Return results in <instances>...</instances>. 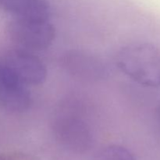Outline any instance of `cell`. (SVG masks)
<instances>
[{
  "label": "cell",
  "mask_w": 160,
  "mask_h": 160,
  "mask_svg": "<svg viewBox=\"0 0 160 160\" xmlns=\"http://www.w3.org/2000/svg\"><path fill=\"white\" fill-rule=\"evenodd\" d=\"M118 68L140 85L160 88V49L148 42L125 45L116 59Z\"/></svg>",
  "instance_id": "obj_1"
},
{
  "label": "cell",
  "mask_w": 160,
  "mask_h": 160,
  "mask_svg": "<svg viewBox=\"0 0 160 160\" xmlns=\"http://www.w3.org/2000/svg\"><path fill=\"white\" fill-rule=\"evenodd\" d=\"M6 33L20 48L31 50L46 49L56 38V28L48 20L14 18L7 23Z\"/></svg>",
  "instance_id": "obj_2"
},
{
  "label": "cell",
  "mask_w": 160,
  "mask_h": 160,
  "mask_svg": "<svg viewBox=\"0 0 160 160\" xmlns=\"http://www.w3.org/2000/svg\"><path fill=\"white\" fill-rule=\"evenodd\" d=\"M52 131L58 143L72 152L83 154L93 145V134L90 127L73 113L62 112L53 118Z\"/></svg>",
  "instance_id": "obj_3"
},
{
  "label": "cell",
  "mask_w": 160,
  "mask_h": 160,
  "mask_svg": "<svg viewBox=\"0 0 160 160\" xmlns=\"http://www.w3.org/2000/svg\"><path fill=\"white\" fill-rule=\"evenodd\" d=\"M60 65L68 74L86 81H100L109 77V66L100 56L84 49H70L62 53Z\"/></svg>",
  "instance_id": "obj_4"
},
{
  "label": "cell",
  "mask_w": 160,
  "mask_h": 160,
  "mask_svg": "<svg viewBox=\"0 0 160 160\" xmlns=\"http://www.w3.org/2000/svg\"><path fill=\"white\" fill-rule=\"evenodd\" d=\"M0 59L25 85H40L46 80V66L30 50L20 47L9 48L2 53Z\"/></svg>",
  "instance_id": "obj_5"
},
{
  "label": "cell",
  "mask_w": 160,
  "mask_h": 160,
  "mask_svg": "<svg viewBox=\"0 0 160 160\" xmlns=\"http://www.w3.org/2000/svg\"><path fill=\"white\" fill-rule=\"evenodd\" d=\"M32 104L27 85L21 82L0 59V106L11 112H26Z\"/></svg>",
  "instance_id": "obj_6"
},
{
  "label": "cell",
  "mask_w": 160,
  "mask_h": 160,
  "mask_svg": "<svg viewBox=\"0 0 160 160\" xmlns=\"http://www.w3.org/2000/svg\"><path fill=\"white\" fill-rule=\"evenodd\" d=\"M0 9L15 18L48 20L51 17L48 0H0Z\"/></svg>",
  "instance_id": "obj_7"
},
{
  "label": "cell",
  "mask_w": 160,
  "mask_h": 160,
  "mask_svg": "<svg viewBox=\"0 0 160 160\" xmlns=\"http://www.w3.org/2000/svg\"><path fill=\"white\" fill-rule=\"evenodd\" d=\"M95 160H137L134 155L125 147L110 145L100 150Z\"/></svg>",
  "instance_id": "obj_8"
},
{
  "label": "cell",
  "mask_w": 160,
  "mask_h": 160,
  "mask_svg": "<svg viewBox=\"0 0 160 160\" xmlns=\"http://www.w3.org/2000/svg\"><path fill=\"white\" fill-rule=\"evenodd\" d=\"M0 160H39L37 157L22 152H0Z\"/></svg>",
  "instance_id": "obj_9"
},
{
  "label": "cell",
  "mask_w": 160,
  "mask_h": 160,
  "mask_svg": "<svg viewBox=\"0 0 160 160\" xmlns=\"http://www.w3.org/2000/svg\"><path fill=\"white\" fill-rule=\"evenodd\" d=\"M156 116H157L158 121H159V123L160 124V103H159V106H157V109H156Z\"/></svg>",
  "instance_id": "obj_10"
}]
</instances>
